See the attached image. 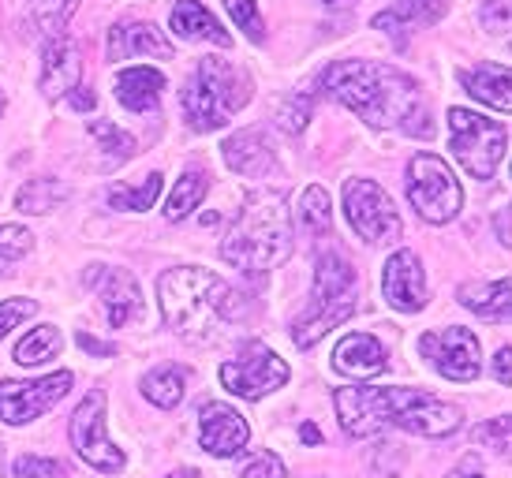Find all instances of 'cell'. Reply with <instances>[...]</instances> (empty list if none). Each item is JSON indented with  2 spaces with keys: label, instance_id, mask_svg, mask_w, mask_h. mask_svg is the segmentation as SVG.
Instances as JSON below:
<instances>
[{
  "label": "cell",
  "instance_id": "6da1fadb",
  "mask_svg": "<svg viewBox=\"0 0 512 478\" xmlns=\"http://www.w3.org/2000/svg\"><path fill=\"white\" fill-rule=\"evenodd\" d=\"M322 90L344 109H352L370 127H408L423 135L415 120H427L419 86L412 75H404L382 60H337L322 75Z\"/></svg>",
  "mask_w": 512,
  "mask_h": 478
},
{
  "label": "cell",
  "instance_id": "7a4b0ae2",
  "mask_svg": "<svg viewBox=\"0 0 512 478\" xmlns=\"http://www.w3.org/2000/svg\"><path fill=\"white\" fill-rule=\"evenodd\" d=\"M341 426L352 437H367L382 426H400L423 437H445L460 430L464 411L438 400V396L423 393V389H374V385H359V389H337L333 393Z\"/></svg>",
  "mask_w": 512,
  "mask_h": 478
},
{
  "label": "cell",
  "instance_id": "3957f363",
  "mask_svg": "<svg viewBox=\"0 0 512 478\" xmlns=\"http://www.w3.org/2000/svg\"><path fill=\"white\" fill-rule=\"evenodd\" d=\"M161 314L176 337L210 344L225 333L228 325L243 314L240 292L217 277L214 269L202 266H176L157 281Z\"/></svg>",
  "mask_w": 512,
  "mask_h": 478
},
{
  "label": "cell",
  "instance_id": "277c9868",
  "mask_svg": "<svg viewBox=\"0 0 512 478\" xmlns=\"http://www.w3.org/2000/svg\"><path fill=\"white\" fill-rule=\"evenodd\" d=\"M288 254H292V221H288L285 195L258 191L247 198V206L228 228L225 243H221V258L247 277H266Z\"/></svg>",
  "mask_w": 512,
  "mask_h": 478
},
{
  "label": "cell",
  "instance_id": "5b68a950",
  "mask_svg": "<svg viewBox=\"0 0 512 478\" xmlns=\"http://www.w3.org/2000/svg\"><path fill=\"white\" fill-rule=\"evenodd\" d=\"M180 98H184V113L195 131H217L228 124V116L236 109L247 105L251 79H247V71H240L228 60L206 57L199 60V68L187 79Z\"/></svg>",
  "mask_w": 512,
  "mask_h": 478
},
{
  "label": "cell",
  "instance_id": "8992f818",
  "mask_svg": "<svg viewBox=\"0 0 512 478\" xmlns=\"http://www.w3.org/2000/svg\"><path fill=\"white\" fill-rule=\"evenodd\" d=\"M352 310H356V269L348 266V258L341 254H322L318 269H314L311 303L292 325V340L299 348H311L329 329L348 322Z\"/></svg>",
  "mask_w": 512,
  "mask_h": 478
},
{
  "label": "cell",
  "instance_id": "52a82bcc",
  "mask_svg": "<svg viewBox=\"0 0 512 478\" xmlns=\"http://www.w3.org/2000/svg\"><path fill=\"white\" fill-rule=\"evenodd\" d=\"M449 131H453V154L464 172H471L475 180H490L509 150V127L468 109H449Z\"/></svg>",
  "mask_w": 512,
  "mask_h": 478
},
{
  "label": "cell",
  "instance_id": "ba28073f",
  "mask_svg": "<svg viewBox=\"0 0 512 478\" xmlns=\"http://www.w3.org/2000/svg\"><path fill=\"white\" fill-rule=\"evenodd\" d=\"M408 198L430 225H449L464 210L460 180L438 154H415L408 161Z\"/></svg>",
  "mask_w": 512,
  "mask_h": 478
},
{
  "label": "cell",
  "instance_id": "9c48e42d",
  "mask_svg": "<svg viewBox=\"0 0 512 478\" xmlns=\"http://www.w3.org/2000/svg\"><path fill=\"white\" fill-rule=\"evenodd\" d=\"M344 213H348V221H352L359 236L367 239V243H378V247L393 243L400 236V228H404L393 198L385 195V187L374 180L344 183Z\"/></svg>",
  "mask_w": 512,
  "mask_h": 478
},
{
  "label": "cell",
  "instance_id": "30bf717a",
  "mask_svg": "<svg viewBox=\"0 0 512 478\" xmlns=\"http://www.w3.org/2000/svg\"><path fill=\"white\" fill-rule=\"evenodd\" d=\"M221 381L228 393L243 396V400H262L273 389H281L288 381V363L266 344H247L232 363L221 366Z\"/></svg>",
  "mask_w": 512,
  "mask_h": 478
},
{
  "label": "cell",
  "instance_id": "8fae6325",
  "mask_svg": "<svg viewBox=\"0 0 512 478\" xmlns=\"http://www.w3.org/2000/svg\"><path fill=\"white\" fill-rule=\"evenodd\" d=\"M72 381L75 378L68 370H57V374L38 381H0V419L8 422V426H27L45 408H53L57 400H64L68 389H72Z\"/></svg>",
  "mask_w": 512,
  "mask_h": 478
},
{
  "label": "cell",
  "instance_id": "7c38bea8",
  "mask_svg": "<svg viewBox=\"0 0 512 478\" xmlns=\"http://www.w3.org/2000/svg\"><path fill=\"white\" fill-rule=\"evenodd\" d=\"M72 441H75V452L83 456L90 467H98V471H120L124 467V452L116 449L109 434H105V396L101 393H90L75 408L72 415Z\"/></svg>",
  "mask_w": 512,
  "mask_h": 478
},
{
  "label": "cell",
  "instance_id": "4fadbf2b",
  "mask_svg": "<svg viewBox=\"0 0 512 478\" xmlns=\"http://www.w3.org/2000/svg\"><path fill=\"white\" fill-rule=\"evenodd\" d=\"M419 352L427 355L434 370L449 381H475L479 374V340L468 329H438L419 340Z\"/></svg>",
  "mask_w": 512,
  "mask_h": 478
},
{
  "label": "cell",
  "instance_id": "5bb4252c",
  "mask_svg": "<svg viewBox=\"0 0 512 478\" xmlns=\"http://www.w3.org/2000/svg\"><path fill=\"white\" fill-rule=\"evenodd\" d=\"M382 292L389 299V307L404 310V314H419L427 307V277H423V266L412 251H397L385 262Z\"/></svg>",
  "mask_w": 512,
  "mask_h": 478
},
{
  "label": "cell",
  "instance_id": "9a60e30c",
  "mask_svg": "<svg viewBox=\"0 0 512 478\" xmlns=\"http://www.w3.org/2000/svg\"><path fill=\"white\" fill-rule=\"evenodd\" d=\"M247 437H251V426L243 419L236 408H228V404H206L199 415V445L210 456H236V452L247 445Z\"/></svg>",
  "mask_w": 512,
  "mask_h": 478
},
{
  "label": "cell",
  "instance_id": "2e32d148",
  "mask_svg": "<svg viewBox=\"0 0 512 478\" xmlns=\"http://www.w3.org/2000/svg\"><path fill=\"white\" fill-rule=\"evenodd\" d=\"M90 284L98 288L101 307H105V318L113 329L128 325L139 310H143V296H139V281L131 277L128 269H98L90 273Z\"/></svg>",
  "mask_w": 512,
  "mask_h": 478
},
{
  "label": "cell",
  "instance_id": "e0dca14e",
  "mask_svg": "<svg viewBox=\"0 0 512 478\" xmlns=\"http://www.w3.org/2000/svg\"><path fill=\"white\" fill-rule=\"evenodd\" d=\"M333 366L341 370L344 378H356V381H370L385 374V348L382 340H374L370 333H348V337L337 344L333 352Z\"/></svg>",
  "mask_w": 512,
  "mask_h": 478
},
{
  "label": "cell",
  "instance_id": "ac0fdd59",
  "mask_svg": "<svg viewBox=\"0 0 512 478\" xmlns=\"http://www.w3.org/2000/svg\"><path fill=\"white\" fill-rule=\"evenodd\" d=\"M109 60H131V57H172V45L154 23H116L109 30Z\"/></svg>",
  "mask_w": 512,
  "mask_h": 478
},
{
  "label": "cell",
  "instance_id": "d6986e66",
  "mask_svg": "<svg viewBox=\"0 0 512 478\" xmlns=\"http://www.w3.org/2000/svg\"><path fill=\"white\" fill-rule=\"evenodd\" d=\"M221 154H225L228 169L240 172V176H251V180H258V176L273 172V165H277L273 146L266 142V135H262V131H236L232 139H225Z\"/></svg>",
  "mask_w": 512,
  "mask_h": 478
},
{
  "label": "cell",
  "instance_id": "ffe728a7",
  "mask_svg": "<svg viewBox=\"0 0 512 478\" xmlns=\"http://www.w3.org/2000/svg\"><path fill=\"white\" fill-rule=\"evenodd\" d=\"M79 79H83V60H79V49L72 42H49L45 49V68H42V90L45 98H64L79 90Z\"/></svg>",
  "mask_w": 512,
  "mask_h": 478
},
{
  "label": "cell",
  "instance_id": "44dd1931",
  "mask_svg": "<svg viewBox=\"0 0 512 478\" xmlns=\"http://www.w3.org/2000/svg\"><path fill=\"white\" fill-rule=\"evenodd\" d=\"M169 27H172V34L184 38V42H214V45H225V49L232 45L228 30L206 12V4H199V0H176Z\"/></svg>",
  "mask_w": 512,
  "mask_h": 478
},
{
  "label": "cell",
  "instance_id": "7402d4cb",
  "mask_svg": "<svg viewBox=\"0 0 512 478\" xmlns=\"http://www.w3.org/2000/svg\"><path fill=\"white\" fill-rule=\"evenodd\" d=\"M165 90V75L157 68H128L116 75V98L131 113H150Z\"/></svg>",
  "mask_w": 512,
  "mask_h": 478
},
{
  "label": "cell",
  "instance_id": "603a6c76",
  "mask_svg": "<svg viewBox=\"0 0 512 478\" xmlns=\"http://www.w3.org/2000/svg\"><path fill=\"white\" fill-rule=\"evenodd\" d=\"M468 94L475 101H483L498 113H509L512 98H509V68H494V64H483V68H471L460 75Z\"/></svg>",
  "mask_w": 512,
  "mask_h": 478
},
{
  "label": "cell",
  "instance_id": "cb8c5ba5",
  "mask_svg": "<svg viewBox=\"0 0 512 478\" xmlns=\"http://www.w3.org/2000/svg\"><path fill=\"white\" fill-rule=\"evenodd\" d=\"M460 303L468 310H475L479 318H505L509 314V277H501L498 284H464L460 288Z\"/></svg>",
  "mask_w": 512,
  "mask_h": 478
},
{
  "label": "cell",
  "instance_id": "d4e9b609",
  "mask_svg": "<svg viewBox=\"0 0 512 478\" xmlns=\"http://www.w3.org/2000/svg\"><path fill=\"white\" fill-rule=\"evenodd\" d=\"M75 8H79V0H30L27 23L34 34L57 42L60 34H64V27H68V19L75 15Z\"/></svg>",
  "mask_w": 512,
  "mask_h": 478
},
{
  "label": "cell",
  "instance_id": "484cf974",
  "mask_svg": "<svg viewBox=\"0 0 512 478\" xmlns=\"http://www.w3.org/2000/svg\"><path fill=\"white\" fill-rule=\"evenodd\" d=\"M143 396L154 408H176L184 400V370L180 366H154L143 378Z\"/></svg>",
  "mask_w": 512,
  "mask_h": 478
},
{
  "label": "cell",
  "instance_id": "4316f807",
  "mask_svg": "<svg viewBox=\"0 0 512 478\" xmlns=\"http://www.w3.org/2000/svg\"><path fill=\"white\" fill-rule=\"evenodd\" d=\"M206 172H184L176 187H172L169 202H165V221H184L191 210H199L202 198H206Z\"/></svg>",
  "mask_w": 512,
  "mask_h": 478
},
{
  "label": "cell",
  "instance_id": "83f0119b",
  "mask_svg": "<svg viewBox=\"0 0 512 478\" xmlns=\"http://www.w3.org/2000/svg\"><path fill=\"white\" fill-rule=\"evenodd\" d=\"M161 195V172H150L139 187H128V183H113L109 187V206L120 213H143L154 206V198Z\"/></svg>",
  "mask_w": 512,
  "mask_h": 478
},
{
  "label": "cell",
  "instance_id": "f1b7e54d",
  "mask_svg": "<svg viewBox=\"0 0 512 478\" xmlns=\"http://www.w3.org/2000/svg\"><path fill=\"white\" fill-rule=\"evenodd\" d=\"M57 352H60V333L53 325H42V329H30L27 337L15 344V363L38 366L45 359H53Z\"/></svg>",
  "mask_w": 512,
  "mask_h": 478
},
{
  "label": "cell",
  "instance_id": "f546056e",
  "mask_svg": "<svg viewBox=\"0 0 512 478\" xmlns=\"http://www.w3.org/2000/svg\"><path fill=\"white\" fill-rule=\"evenodd\" d=\"M68 195L64 183L57 180H27L19 191H15V206L23 213H49L57 210V202Z\"/></svg>",
  "mask_w": 512,
  "mask_h": 478
},
{
  "label": "cell",
  "instance_id": "4dcf8cb0",
  "mask_svg": "<svg viewBox=\"0 0 512 478\" xmlns=\"http://www.w3.org/2000/svg\"><path fill=\"white\" fill-rule=\"evenodd\" d=\"M299 225L307 228L311 236H326L333 217H329V198L322 187H303L299 195Z\"/></svg>",
  "mask_w": 512,
  "mask_h": 478
},
{
  "label": "cell",
  "instance_id": "1f68e13d",
  "mask_svg": "<svg viewBox=\"0 0 512 478\" xmlns=\"http://www.w3.org/2000/svg\"><path fill=\"white\" fill-rule=\"evenodd\" d=\"M90 135L98 142H105V150H113V157H109L113 165H120V161H128V157L135 154V139H131L128 131H120L116 124H109V120H105V124L94 120V124H90Z\"/></svg>",
  "mask_w": 512,
  "mask_h": 478
},
{
  "label": "cell",
  "instance_id": "d6a6232c",
  "mask_svg": "<svg viewBox=\"0 0 512 478\" xmlns=\"http://www.w3.org/2000/svg\"><path fill=\"white\" fill-rule=\"evenodd\" d=\"M225 8L232 12L236 19V27L251 38V42H266V27H262V15H258V4L255 0H225Z\"/></svg>",
  "mask_w": 512,
  "mask_h": 478
},
{
  "label": "cell",
  "instance_id": "836d02e7",
  "mask_svg": "<svg viewBox=\"0 0 512 478\" xmlns=\"http://www.w3.org/2000/svg\"><path fill=\"white\" fill-rule=\"evenodd\" d=\"M311 94H292V98L277 109V124L285 127V131H292V135H299L303 127H307V120H311Z\"/></svg>",
  "mask_w": 512,
  "mask_h": 478
},
{
  "label": "cell",
  "instance_id": "e575fe53",
  "mask_svg": "<svg viewBox=\"0 0 512 478\" xmlns=\"http://www.w3.org/2000/svg\"><path fill=\"white\" fill-rule=\"evenodd\" d=\"M449 8V0H400L393 12L404 19V23H434L441 19Z\"/></svg>",
  "mask_w": 512,
  "mask_h": 478
},
{
  "label": "cell",
  "instance_id": "d590c367",
  "mask_svg": "<svg viewBox=\"0 0 512 478\" xmlns=\"http://www.w3.org/2000/svg\"><path fill=\"white\" fill-rule=\"evenodd\" d=\"M30 247H34V236H30L23 225H0V258H27Z\"/></svg>",
  "mask_w": 512,
  "mask_h": 478
},
{
  "label": "cell",
  "instance_id": "8d00e7d4",
  "mask_svg": "<svg viewBox=\"0 0 512 478\" xmlns=\"http://www.w3.org/2000/svg\"><path fill=\"white\" fill-rule=\"evenodd\" d=\"M34 310H38L34 299H4V303H0V340L8 337L19 322H27Z\"/></svg>",
  "mask_w": 512,
  "mask_h": 478
},
{
  "label": "cell",
  "instance_id": "74e56055",
  "mask_svg": "<svg viewBox=\"0 0 512 478\" xmlns=\"http://www.w3.org/2000/svg\"><path fill=\"white\" fill-rule=\"evenodd\" d=\"M15 478H64V467L57 460H45V456H19Z\"/></svg>",
  "mask_w": 512,
  "mask_h": 478
},
{
  "label": "cell",
  "instance_id": "f35d334b",
  "mask_svg": "<svg viewBox=\"0 0 512 478\" xmlns=\"http://www.w3.org/2000/svg\"><path fill=\"white\" fill-rule=\"evenodd\" d=\"M243 478H285V464L277 452H255L243 464Z\"/></svg>",
  "mask_w": 512,
  "mask_h": 478
},
{
  "label": "cell",
  "instance_id": "ab89813d",
  "mask_svg": "<svg viewBox=\"0 0 512 478\" xmlns=\"http://www.w3.org/2000/svg\"><path fill=\"white\" fill-rule=\"evenodd\" d=\"M483 27L505 34L509 30V0H486L483 4Z\"/></svg>",
  "mask_w": 512,
  "mask_h": 478
},
{
  "label": "cell",
  "instance_id": "60d3db41",
  "mask_svg": "<svg viewBox=\"0 0 512 478\" xmlns=\"http://www.w3.org/2000/svg\"><path fill=\"white\" fill-rule=\"evenodd\" d=\"M79 344H83L86 352H94V355H113L116 352L113 344H101V340H94L90 333H79Z\"/></svg>",
  "mask_w": 512,
  "mask_h": 478
},
{
  "label": "cell",
  "instance_id": "b9f144b4",
  "mask_svg": "<svg viewBox=\"0 0 512 478\" xmlns=\"http://www.w3.org/2000/svg\"><path fill=\"white\" fill-rule=\"evenodd\" d=\"M68 101H72L75 109H83V113H90V109H94V94H90V90H75V94H68Z\"/></svg>",
  "mask_w": 512,
  "mask_h": 478
},
{
  "label": "cell",
  "instance_id": "7bdbcfd3",
  "mask_svg": "<svg viewBox=\"0 0 512 478\" xmlns=\"http://www.w3.org/2000/svg\"><path fill=\"white\" fill-rule=\"evenodd\" d=\"M494 370H498L501 385H509V381H512V374H509V348H501V352H498V363H494Z\"/></svg>",
  "mask_w": 512,
  "mask_h": 478
},
{
  "label": "cell",
  "instance_id": "ee69618b",
  "mask_svg": "<svg viewBox=\"0 0 512 478\" xmlns=\"http://www.w3.org/2000/svg\"><path fill=\"white\" fill-rule=\"evenodd\" d=\"M299 437H303L307 445H322V430L311 426V422H303V426H299Z\"/></svg>",
  "mask_w": 512,
  "mask_h": 478
},
{
  "label": "cell",
  "instance_id": "f6af8a7d",
  "mask_svg": "<svg viewBox=\"0 0 512 478\" xmlns=\"http://www.w3.org/2000/svg\"><path fill=\"white\" fill-rule=\"evenodd\" d=\"M498 239L501 247H509V210H498Z\"/></svg>",
  "mask_w": 512,
  "mask_h": 478
},
{
  "label": "cell",
  "instance_id": "bcb514c9",
  "mask_svg": "<svg viewBox=\"0 0 512 478\" xmlns=\"http://www.w3.org/2000/svg\"><path fill=\"white\" fill-rule=\"evenodd\" d=\"M169 478H202L199 471H176V475H169Z\"/></svg>",
  "mask_w": 512,
  "mask_h": 478
},
{
  "label": "cell",
  "instance_id": "7dc6e473",
  "mask_svg": "<svg viewBox=\"0 0 512 478\" xmlns=\"http://www.w3.org/2000/svg\"><path fill=\"white\" fill-rule=\"evenodd\" d=\"M329 8H341V4H356V0H326Z\"/></svg>",
  "mask_w": 512,
  "mask_h": 478
},
{
  "label": "cell",
  "instance_id": "c3c4849f",
  "mask_svg": "<svg viewBox=\"0 0 512 478\" xmlns=\"http://www.w3.org/2000/svg\"><path fill=\"white\" fill-rule=\"evenodd\" d=\"M0 109H4V98H0Z\"/></svg>",
  "mask_w": 512,
  "mask_h": 478
},
{
  "label": "cell",
  "instance_id": "681fc988",
  "mask_svg": "<svg viewBox=\"0 0 512 478\" xmlns=\"http://www.w3.org/2000/svg\"><path fill=\"white\" fill-rule=\"evenodd\" d=\"M471 478H483V475H471Z\"/></svg>",
  "mask_w": 512,
  "mask_h": 478
}]
</instances>
